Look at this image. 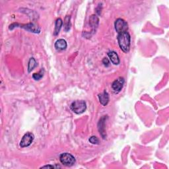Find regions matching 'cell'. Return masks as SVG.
I'll return each instance as SVG.
<instances>
[{"mask_svg": "<svg viewBox=\"0 0 169 169\" xmlns=\"http://www.w3.org/2000/svg\"><path fill=\"white\" fill-rule=\"evenodd\" d=\"M118 44L121 50L125 53H127L130 51L131 37L127 32L119 33L117 37Z\"/></svg>", "mask_w": 169, "mask_h": 169, "instance_id": "6da1fadb", "label": "cell"}, {"mask_svg": "<svg viewBox=\"0 0 169 169\" xmlns=\"http://www.w3.org/2000/svg\"><path fill=\"white\" fill-rule=\"evenodd\" d=\"M70 108L74 113L77 114H82L86 109V102L84 101H75L72 103Z\"/></svg>", "mask_w": 169, "mask_h": 169, "instance_id": "7a4b0ae2", "label": "cell"}, {"mask_svg": "<svg viewBox=\"0 0 169 169\" xmlns=\"http://www.w3.org/2000/svg\"><path fill=\"white\" fill-rule=\"evenodd\" d=\"M60 160L61 164L66 167H72L75 163V157L68 152L61 154L60 156Z\"/></svg>", "mask_w": 169, "mask_h": 169, "instance_id": "3957f363", "label": "cell"}, {"mask_svg": "<svg viewBox=\"0 0 169 169\" xmlns=\"http://www.w3.org/2000/svg\"><path fill=\"white\" fill-rule=\"evenodd\" d=\"M11 27H21L24 29H25L28 31H30L32 32H34V33H39L40 32V28L35 24V23H28L25 24H19L18 23H13L11 24Z\"/></svg>", "mask_w": 169, "mask_h": 169, "instance_id": "277c9868", "label": "cell"}, {"mask_svg": "<svg viewBox=\"0 0 169 169\" xmlns=\"http://www.w3.org/2000/svg\"><path fill=\"white\" fill-rule=\"evenodd\" d=\"M114 27L116 32L119 34L127 32V28H128V24H127L126 20L123 19H118L114 23Z\"/></svg>", "mask_w": 169, "mask_h": 169, "instance_id": "5b68a950", "label": "cell"}, {"mask_svg": "<svg viewBox=\"0 0 169 169\" xmlns=\"http://www.w3.org/2000/svg\"><path fill=\"white\" fill-rule=\"evenodd\" d=\"M35 136L31 132H28L23 135L22 139L20 141V147H27L30 146L31 143L33 141Z\"/></svg>", "mask_w": 169, "mask_h": 169, "instance_id": "8992f818", "label": "cell"}, {"mask_svg": "<svg viewBox=\"0 0 169 169\" xmlns=\"http://www.w3.org/2000/svg\"><path fill=\"white\" fill-rule=\"evenodd\" d=\"M123 84H124V79H123V78L119 77L112 83V88L115 92L118 93L122 90Z\"/></svg>", "mask_w": 169, "mask_h": 169, "instance_id": "52a82bcc", "label": "cell"}, {"mask_svg": "<svg viewBox=\"0 0 169 169\" xmlns=\"http://www.w3.org/2000/svg\"><path fill=\"white\" fill-rule=\"evenodd\" d=\"M108 118L107 116H104L103 117H102L99 122L98 123V130H99V132L101 134V135H102V138L105 139V138L106 137V131H105V121L106 119Z\"/></svg>", "mask_w": 169, "mask_h": 169, "instance_id": "ba28073f", "label": "cell"}, {"mask_svg": "<svg viewBox=\"0 0 169 169\" xmlns=\"http://www.w3.org/2000/svg\"><path fill=\"white\" fill-rule=\"evenodd\" d=\"M98 99L102 106H106L109 102V95L106 90L98 95Z\"/></svg>", "mask_w": 169, "mask_h": 169, "instance_id": "9c48e42d", "label": "cell"}, {"mask_svg": "<svg viewBox=\"0 0 169 169\" xmlns=\"http://www.w3.org/2000/svg\"><path fill=\"white\" fill-rule=\"evenodd\" d=\"M54 46L57 50H64L66 49L68 44L64 39H58L55 42Z\"/></svg>", "mask_w": 169, "mask_h": 169, "instance_id": "30bf717a", "label": "cell"}, {"mask_svg": "<svg viewBox=\"0 0 169 169\" xmlns=\"http://www.w3.org/2000/svg\"><path fill=\"white\" fill-rule=\"evenodd\" d=\"M108 56L109 58L113 64L114 65H118L119 64V59L118 54L116 52L111 51L108 53Z\"/></svg>", "mask_w": 169, "mask_h": 169, "instance_id": "8fae6325", "label": "cell"}, {"mask_svg": "<svg viewBox=\"0 0 169 169\" xmlns=\"http://www.w3.org/2000/svg\"><path fill=\"white\" fill-rule=\"evenodd\" d=\"M63 25V21L61 19L58 18L56 20L55 23V28H54V32H53V35L55 36H57V35L59 34V32L60 31V29L61 27Z\"/></svg>", "mask_w": 169, "mask_h": 169, "instance_id": "7c38bea8", "label": "cell"}, {"mask_svg": "<svg viewBox=\"0 0 169 169\" xmlns=\"http://www.w3.org/2000/svg\"><path fill=\"white\" fill-rule=\"evenodd\" d=\"M37 66V62L34 57H31L28 64V72H31Z\"/></svg>", "mask_w": 169, "mask_h": 169, "instance_id": "4fadbf2b", "label": "cell"}, {"mask_svg": "<svg viewBox=\"0 0 169 169\" xmlns=\"http://www.w3.org/2000/svg\"><path fill=\"white\" fill-rule=\"evenodd\" d=\"M70 19H71V17L69 15H68L65 17L64 20V30L68 32L70 29L71 27V22H70Z\"/></svg>", "mask_w": 169, "mask_h": 169, "instance_id": "5bb4252c", "label": "cell"}, {"mask_svg": "<svg viewBox=\"0 0 169 169\" xmlns=\"http://www.w3.org/2000/svg\"><path fill=\"white\" fill-rule=\"evenodd\" d=\"M89 20H90V24H91L92 27H93V28L97 27L98 24V19L96 15H92L91 17H90Z\"/></svg>", "mask_w": 169, "mask_h": 169, "instance_id": "9a60e30c", "label": "cell"}, {"mask_svg": "<svg viewBox=\"0 0 169 169\" xmlns=\"http://www.w3.org/2000/svg\"><path fill=\"white\" fill-rule=\"evenodd\" d=\"M44 69H42L39 73H34L33 75H32V78H33V79L36 81H39L44 76Z\"/></svg>", "mask_w": 169, "mask_h": 169, "instance_id": "2e32d148", "label": "cell"}, {"mask_svg": "<svg viewBox=\"0 0 169 169\" xmlns=\"http://www.w3.org/2000/svg\"><path fill=\"white\" fill-rule=\"evenodd\" d=\"M89 142L91 143L94 145H97V144L99 143V139H98L96 136H91L89 138Z\"/></svg>", "mask_w": 169, "mask_h": 169, "instance_id": "e0dca14e", "label": "cell"}, {"mask_svg": "<svg viewBox=\"0 0 169 169\" xmlns=\"http://www.w3.org/2000/svg\"><path fill=\"white\" fill-rule=\"evenodd\" d=\"M102 64H104L106 67H108L110 65V61L108 60V58H106V57H105L104 59L102 60Z\"/></svg>", "mask_w": 169, "mask_h": 169, "instance_id": "ac0fdd59", "label": "cell"}, {"mask_svg": "<svg viewBox=\"0 0 169 169\" xmlns=\"http://www.w3.org/2000/svg\"><path fill=\"white\" fill-rule=\"evenodd\" d=\"M41 168H60V167L59 166H53V165H46V166H44V167H42Z\"/></svg>", "mask_w": 169, "mask_h": 169, "instance_id": "d6986e66", "label": "cell"}]
</instances>
